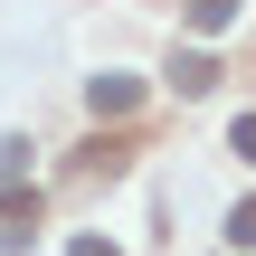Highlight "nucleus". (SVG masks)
Listing matches in <instances>:
<instances>
[{"instance_id":"f257e3e1","label":"nucleus","mask_w":256,"mask_h":256,"mask_svg":"<svg viewBox=\"0 0 256 256\" xmlns=\"http://www.w3.org/2000/svg\"><path fill=\"white\" fill-rule=\"evenodd\" d=\"M86 104H95V124L133 114V104H142V76H86Z\"/></svg>"},{"instance_id":"f03ea898","label":"nucleus","mask_w":256,"mask_h":256,"mask_svg":"<svg viewBox=\"0 0 256 256\" xmlns=\"http://www.w3.org/2000/svg\"><path fill=\"white\" fill-rule=\"evenodd\" d=\"M171 86H180V95H209V86H218V57H209V48H180V57H171Z\"/></svg>"},{"instance_id":"7ed1b4c3","label":"nucleus","mask_w":256,"mask_h":256,"mask_svg":"<svg viewBox=\"0 0 256 256\" xmlns=\"http://www.w3.org/2000/svg\"><path fill=\"white\" fill-rule=\"evenodd\" d=\"M19 180H28V142H19V133H10V142H0V200H10V190H19Z\"/></svg>"},{"instance_id":"20e7f679","label":"nucleus","mask_w":256,"mask_h":256,"mask_svg":"<svg viewBox=\"0 0 256 256\" xmlns=\"http://www.w3.org/2000/svg\"><path fill=\"white\" fill-rule=\"evenodd\" d=\"M228 19H238V0H190V28H200V38H218Z\"/></svg>"},{"instance_id":"39448f33","label":"nucleus","mask_w":256,"mask_h":256,"mask_svg":"<svg viewBox=\"0 0 256 256\" xmlns=\"http://www.w3.org/2000/svg\"><path fill=\"white\" fill-rule=\"evenodd\" d=\"M228 247L256 256V200H238V209H228Z\"/></svg>"},{"instance_id":"423d86ee","label":"nucleus","mask_w":256,"mask_h":256,"mask_svg":"<svg viewBox=\"0 0 256 256\" xmlns=\"http://www.w3.org/2000/svg\"><path fill=\"white\" fill-rule=\"evenodd\" d=\"M228 152H238V162L256 171V114H238V124H228Z\"/></svg>"},{"instance_id":"0eeeda50","label":"nucleus","mask_w":256,"mask_h":256,"mask_svg":"<svg viewBox=\"0 0 256 256\" xmlns=\"http://www.w3.org/2000/svg\"><path fill=\"white\" fill-rule=\"evenodd\" d=\"M66 256H124V247H114V238H76Z\"/></svg>"}]
</instances>
